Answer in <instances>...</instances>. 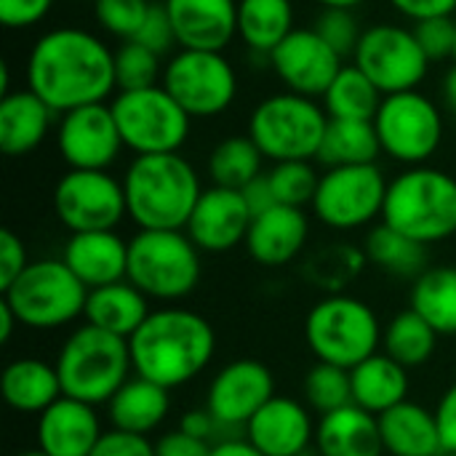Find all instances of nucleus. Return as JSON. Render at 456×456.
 Listing matches in <instances>:
<instances>
[{"instance_id": "obj_45", "label": "nucleus", "mask_w": 456, "mask_h": 456, "mask_svg": "<svg viewBox=\"0 0 456 456\" xmlns=\"http://www.w3.org/2000/svg\"><path fill=\"white\" fill-rule=\"evenodd\" d=\"M136 43L147 45L150 51H155L158 56H166L171 53L174 48H179L176 43V32H174V24H171V16L163 5V0H152L147 16H144V24L142 29L136 32L134 37Z\"/></svg>"}, {"instance_id": "obj_11", "label": "nucleus", "mask_w": 456, "mask_h": 456, "mask_svg": "<svg viewBox=\"0 0 456 456\" xmlns=\"http://www.w3.org/2000/svg\"><path fill=\"white\" fill-rule=\"evenodd\" d=\"M374 128L382 152L406 168L425 166L444 142V115L419 88L385 96L374 115Z\"/></svg>"}, {"instance_id": "obj_37", "label": "nucleus", "mask_w": 456, "mask_h": 456, "mask_svg": "<svg viewBox=\"0 0 456 456\" xmlns=\"http://www.w3.org/2000/svg\"><path fill=\"white\" fill-rule=\"evenodd\" d=\"M438 331L411 307L398 313L382 331V353L398 361L403 369L428 363L436 353Z\"/></svg>"}, {"instance_id": "obj_42", "label": "nucleus", "mask_w": 456, "mask_h": 456, "mask_svg": "<svg viewBox=\"0 0 456 456\" xmlns=\"http://www.w3.org/2000/svg\"><path fill=\"white\" fill-rule=\"evenodd\" d=\"M150 5L152 0H96L94 16H96V24L107 35L126 43V40H134L136 32L142 29Z\"/></svg>"}, {"instance_id": "obj_32", "label": "nucleus", "mask_w": 456, "mask_h": 456, "mask_svg": "<svg viewBox=\"0 0 456 456\" xmlns=\"http://www.w3.org/2000/svg\"><path fill=\"white\" fill-rule=\"evenodd\" d=\"M294 29L291 0H238V37L248 51L270 56Z\"/></svg>"}, {"instance_id": "obj_8", "label": "nucleus", "mask_w": 456, "mask_h": 456, "mask_svg": "<svg viewBox=\"0 0 456 456\" xmlns=\"http://www.w3.org/2000/svg\"><path fill=\"white\" fill-rule=\"evenodd\" d=\"M329 112L310 96L281 91L262 99L248 118V136L273 163L315 160Z\"/></svg>"}, {"instance_id": "obj_44", "label": "nucleus", "mask_w": 456, "mask_h": 456, "mask_svg": "<svg viewBox=\"0 0 456 456\" xmlns=\"http://www.w3.org/2000/svg\"><path fill=\"white\" fill-rule=\"evenodd\" d=\"M414 35L425 51V56L430 61H444L454 56V40H456V19L452 16H433L425 21H417Z\"/></svg>"}, {"instance_id": "obj_31", "label": "nucleus", "mask_w": 456, "mask_h": 456, "mask_svg": "<svg viewBox=\"0 0 456 456\" xmlns=\"http://www.w3.org/2000/svg\"><path fill=\"white\" fill-rule=\"evenodd\" d=\"M110 422L115 430H126L134 436H150L163 425L171 411V390L144 379L131 377L107 403Z\"/></svg>"}, {"instance_id": "obj_20", "label": "nucleus", "mask_w": 456, "mask_h": 456, "mask_svg": "<svg viewBox=\"0 0 456 456\" xmlns=\"http://www.w3.org/2000/svg\"><path fill=\"white\" fill-rule=\"evenodd\" d=\"M179 48L224 51L238 37V0H163Z\"/></svg>"}, {"instance_id": "obj_41", "label": "nucleus", "mask_w": 456, "mask_h": 456, "mask_svg": "<svg viewBox=\"0 0 456 456\" xmlns=\"http://www.w3.org/2000/svg\"><path fill=\"white\" fill-rule=\"evenodd\" d=\"M270 184L278 198V206H291V208H305L313 206L321 174L315 171L313 160H286L275 163L270 171Z\"/></svg>"}, {"instance_id": "obj_56", "label": "nucleus", "mask_w": 456, "mask_h": 456, "mask_svg": "<svg viewBox=\"0 0 456 456\" xmlns=\"http://www.w3.org/2000/svg\"><path fill=\"white\" fill-rule=\"evenodd\" d=\"M441 96H444V104L456 115V64L444 75V86H441Z\"/></svg>"}, {"instance_id": "obj_52", "label": "nucleus", "mask_w": 456, "mask_h": 456, "mask_svg": "<svg viewBox=\"0 0 456 456\" xmlns=\"http://www.w3.org/2000/svg\"><path fill=\"white\" fill-rule=\"evenodd\" d=\"M240 195H243V200H246V206L251 208L254 216H259V214H265V211H270V208L278 206V198L273 192V184H270V176L267 174H259L254 182H248L240 190Z\"/></svg>"}, {"instance_id": "obj_12", "label": "nucleus", "mask_w": 456, "mask_h": 456, "mask_svg": "<svg viewBox=\"0 0 456 456\" xmlns=\"http://www.w3.org/2000/svg\"><path fill=\"white\" fill-rule=\"evenodd\" d=\"M160 83L190 118L222 115L238 96L235 67L222 51L179 48L166 61Z\"/></svg>"}, {"instance_id": "obj_7", "label": "nucleus", "mask_w": 456, "mask_h": 456, "mask_svg": "<svg viewBox=\"0 0 456 456\" xmlns=\"http://www.w3.org/2000/svg\"><path fill=\"white\" fill-rule=\"evenodd\" d=\"M377 313L347 294H331L313 305L305 321V339L315 361L355 369L382 347Z\"/></svg>"}, {"instance_id": "obj_2", "label": "nucleus", "mask_w": 456, "mask_h": 456, "mask_svg": "<svg viewBox=\"0 0 456 456\" xmlns=\"http://www.w3.org/2000/svg\"><path fill=\"white\" fill-rule=\"evenodd\" d=\"M134 374L166 390H176L206 371L216 350L211 323L182 307L152 310L128 339Z\"/></svg>"}, {"instance_id": "obj_6", "label": "nucleus", "mask_w": 456, "mask_h": 456, "mask_svg": "<svg viewBox=\"0 0 456 456\" xmlns=\"http://www.w3.org/2000/svg\"><path fill=\"white\" fill-rule=\"evenodd\" d=\"M126 281L150 299H184L200 281V248L184 230H139L128 240Z\"/></svg>"}, {"instance_id": "obj_54", "label": "nucleus", "mask_w": 456, "mask_h": 456, "mask_svg": "<svg viewBox=\"0 0 456 456\" xmlns=\"http://www.w3.org/2000/svg\"><path fill=\"white\" fill-rule=\"evenodd\" d=\"M211 456H265L248 438H224L214 444Z\"/></svg>"}, {"instance_id": "obj_35", "label": "nucleus", "mask_w": 456, "mask_h": 456, "mask_svg": "<svg viewBox=\"0 0 456 456\" xmlns=\"http://www.w3.org/2000/svg\"><path fill=\"white\" fill-rule=\"evenodd\" d=\"M366 259L395 278H419L428 270V246L393 230L390 224H377L366 235Z\"/></svg>"}, {"instance_id": "obj_15", "label": "nucleus", "mask_w": 456, "mask_h": 456, "mask_svg": "<svg viewBox=\"0 0 456 456\" xmlns=\"http://www.w3.org/2000/svg\"><path fill=\"white\" fill-rule=\"evenodd\" d=\"M53 214L72 232L115 230L128 216L126 190L110 171L69 168L53 187Z\"/></svg>"}, {"instance_id": "obj_51", "label": "nucleus", "mask_w": 456, "mask_h": 456, "mask_svg": "<svg viewBox=\"0 0 456 456\" xmlns=\"http://www.w3.org/2000/svg\"><path fill=\"white\" fill-rule=\"evenodd\" d=\"M436 422H438L444 452H456V385H452L441 395V401L436 406Z\"/></svg>"}, {"instance_id": "obj_24", "label": "nucleus", "mask_w": 456, "mask_h": 456, "mask_svg": "<svg viewBox=\"0 0 456 456\" xmlns=\"http://www.w3.org/2000/svg\"><path fill=\"white\" fill-rule=\"evenodd\" d=\"M64 265L91 291L126 281L128 273V243L115 230L72 232L64 243Z\"/></svg>"}, {"instance_id": "obj_58", "label": "nucleus", "mask_w": 456, "mask_h": 456, "mask_svg": "<svg viewBox=\"0 0 456 456\" xmlns=\"http://www.w3.org/2000/svg\"><path fill=\"white\" fill-rule=\"evenodd\" d=\"M16 456H51V454H45L43 449H32V452H21V454H16Z\"/></svg>"}, {"instance_id": "obj_3", "label": "nucleus", "mask_w": 456, "mask_h": 456, "mask_svg": "<svg viewBox=\"0 0 456 456\" xmlns=\"http://www.w3.org/2000/svg\"><path fill=\"white\" fill-rule=\"evenodd\" d=\"M128 216L139 230H184L200 195V176L182 152L136 155L123 176Z\"/></svg>"}, {"instance_id": "obj_18", "label": "nucleus", "mask_w": 456, "mask_h": 456, "mask_svg": "<svg viewBox=\"0 0 456 456\" xmlns=\"http://www.w3.org/2000/svg\"><path fill=\"white\" fill-rule=\"evenodd\" d=\"M275 398L273 371L251 358H240L219 369L208 385L206 409L222 428H243L254 414Z\"/></svg>"}, {"instance_id": "obj_49", "label": "nucleus", "mask_w": 456, "mask_h": 456, "mask_svg": "<svg viewBox=\"0 0 456 456\" xmlns=\"http://www.w3.org/2000/svg\"><path fill=\"white\" fill-rule=\"evenodd\" d=\"M211 444L192 438L182 430L166 433L160 436V441L155 444V456H211Z\"/></svg>"}, {"instance_id": "obj_16", "label": "nucleus", "mask_w": 456, "mask_h": 456, "mask_svg": "<svg viewBox=\"0 0 456 456\" xmlns=\"http://www.w3.org/2000/svg\"><path fill=\"white\" fill-rule=\"evenodd\" d=\"M56 150L69 168L107 171L126 150L110 104H88L59 115Z\"/></svg>"}, {"instance_id": "obj_13", "label": "nucleus", "mask_w": 456, "mask_h": 456, "mask_svg": "<svg viewBox=\"0 0 456 456\" xmlns=\"http://www.w3.org/2000/svg\"><path fill=\"white\" fill-rule=\"evenodd\" d=\"M387 184L390 182H385V174L377 163L326 168L321 174L313 211L331 230H361L382 216Z\"/></svg>"}, {"instance_id": "obj_61", "label": "nucleus", "mask_w": 456, "mask_h": 456, "mask_svg": "<svg viewBox=\"0 0 456 456\" xmlns=\"http://www.w3.org/2000/svg\"><path fill=\"white\" fill-rule=\"evenodd\" d=\"M452 59H454V64H456V40H454V56H452Z\"/></svg>"}, {"instance_id": "obj_26", "label": "nucleus", "mask_w": 456, "mask_h": 456, "mask_svg": "<svg viewBox=\"0 0 456 456\" xmlns=\"http://www.w3.org/2000/svg\"><path fill=\"white\" fill-rule=\"evenodd\" d=\"M315 449L321 456H385L379 417L355 403L323 414L315 425Z\"/></svg>"}, {"instance_id": "obj_23", "label": "nucleus", "mask_w": 456, "mask_h": 456, "mask_svg": "<svg viewBox=\"0 0 456 456\" xmlns=\"http://www.w3.org/2000/svg\"><path fill=\"white\" fill-rule=\"evenodd\" d=\"M307 238H310V219L305 208L275 206L254 216L243 246L256 265L283 267L302 254Z\"/></svg>"}, {"instance_id": "obj_29", "label": "nucleus", "mask_w": 456, "mask_h": 456, "mask_svg": "<svg viewBox=\"0 0 456 456\" xmlns=\"http://www.w3.org/2000/svg\"><path fill=\"white\" fill-rule=\"evenodd\" d=\"M353 403L363 411L382 417L398 403L409 401V369L385 353H374L355 369H350Z\"/></svg>"}, {"instance_id": "obj_34", "label": "nucleus", "mask_w": 456, "mask_h": 456, "mask_svg": "<svg viewBox=\"0 0 456 456\" xmlns=\"http://www.w3.org/2000/svg\"><path fill=\"white\" fill-rule=\"evenodd\" d=\"M411 310L438 337H456V267H428L411 286Z\"/></svg>"}, {"instance_id": "obj_40", "label": "nucleus", "mask_w": 456, "mask_h": 456, "mask_svg": "<svg viewBox=\"0 0 456 456\" xmlns=\"http://www.w3.org/2000/svg\"><path fill=\"white\" fill-rule=\"evenodd\" d=\"M160 59L163 56H158L155 51H150L147 45H142L136 40L120 43V48L115 51L118 91H139V88L158 86L163 80V69H166V64H160Z\"/></svg>"}, {"instance_id": "obj_33", "label": "nucleus", "mask_w": 456, "mask_h": 456, "mask_svg": "<svg viewBox=\"0 0 456 456\" xmlns=\"http://www.w3.org/2000/svg\"><path fill=\"white\" fill-rule=\"evenodd\" d=\"M382 152L379 134L374 128V120H339L329 118L318 163L323 168H345V166H369L377 163Z\"/></svg>"}, {"instance_id": "obj_48", "label": "nucleus", "mask_w": 456, "mask_h": 456, "mask_svg": "<svg viewBox=\"0 0 456 456\" xmlns=\"http://www.w3.org/2000/svg\"><path fill=\"white\" fill-rule=\"evenodd\" d=\"M27 248L21 238L11 230L0 232V291H5L24 270H27Z\"/></svg>"}, {"instance_id": "obj_17", "label": "nucleus", "mask_w": 456, "mask_h": 456, "mask_svg": "<svg viewBox=\"0 0 456 456\" xmlns=\"http://www.w3.org/2000/svg\"><path fill=\"white\" fill-rule=\"evenodd\" d=\"M267 59L286 91L310 99L323 96L345 67L342 56L313 27H297Z\"/></svg>"}, {"instance_id": "obj_9", "label": "nucleus", "mask_w": 456, "mask_h": 456, "mask_svg": "<svg viewBox=\"0 0 456 456\" xmlns=\"http://www.w3.org/2000/svg\"><path fill=\"white\" fill-rule=\"evenodd\" d=\"M88 289L64 265V259H37L3 291V302L21 326L51 331L86 313Z\"/></svg>"}, {"instance_id": "obj_57", "label": "nucleus", "mask_w": 456, "mask_h": 456, "mask_svg": "<svg viewBox=\"0 0 456 456\" xmlns=\"http://www.w3.org/2000/svg\"><path fill=\"white\" fill-rule=\"evenodd\" d=\"M315 3H318L321 8H353V11H355L363 0H315Z\"/></svg>"}, {"instance_id": "obj_10", "label": "nucleus", "mask_w": 456, "mask_h": 456, "mask_svg": "<svg viewBox=\"0 0 456 456\" xmlns=\"http://www.w3.org/2000/svg\"><path fill=\"white\" fill-rule=\"evenodd\" d=\"M110 110L126 150L134 155L179 152L192 128V118L163 88V83L139 91H118Z\"/></svg>"}, {"instance_id": "obj_4", "label": "nucleus", "mask_w": 456, "mask_h": 456, "mask_svg": "<svg viewBox=\"0 0 456 456\" xmlns=\"http://www.w3.org/2000/svg\"><path fill=\"white\" fill-rule=\"evenodd\" d=\"M382 222L430 246L456 232V179L433 166H409L387 184Z\"/></svg>"}, {"instance_id": "obj_28", "label": "nucleus", "mask_w": 456, "mask_h": 456, "mask_svg": "<svg viewBox=\"0 0 456 456\" xmlns=\"http://www.w3.org/2000/svg\"><path fill=\"white\" fill-rule=\"evenodd\" d=\"M150 297H144L134 283L118 281L110 286H99L88 291L86 299V323L96 326L107 334L131 339L142 323L150 318Z\"/></svg>"}, {"instance_id": "obj_60", "label": "nucleus", "mask_w": 456, "mask_h": 456, "mask_svg": "<svg viewBox=\"0 0 456 456\" xmlns=\"http://www.w3.org/2000/svg\"><path fill=\"white\" fill-rule=\"evenodd\" d=\"M75 3H96V0H75Z\"/></svg>"}, {"instance_id": "obj_21", "label": "nucleus", "mask_w": 456, "mask_h": 456, "mask_svg": "<svg viewBox=\"0 0 456 456\" xmlns=\"http://www.w3.org/2000/svg\"><path fill=\"white\" fill-rule=\"evenodd\" d=\"M246 438L265 456H305L315 441V425L299 401L275 395L246 425Z\"/></svg>"}, {"instance_id": "obj_36", "label": "nucleus", "mask_w": 456, "mask_h": 456, "mask_svg": "<svg viewBox=\"0 0 456 456\" xmlns=\"http://www.w3.org/2000/svg\"><path fill=\"white\" fill-rule=\"evenodd\" d=\"M321 99H323V110L329 112V118L374 120L385 94L371 83V77L361 67L345 64Z\"/></svg>"}, {"instance_id": "obj_22", "label": "nucleus", "mask_w": 456, "mask_h": 456, "mask_svg": "<svg viewBox=\"0 0 456 456\" xmlns=\"http://www.w3.org/2000/svg\"><path fill=\"white\" fill-rule=\"evenodd\" d=\"M102 425L91 403L61 395L37 414V449L51 456H91Z\"/></svg>"}, {"instance_id": "obj_5", "label": "nucleus", "mask_w": 456, "mask_h": 456, "mask_svg": "<svg viewBox=\"0 0 456 456\" xmlns=\"http://www.w3.org/2000/svg\"><path fill=\"white\" fill-rule=\"evenodd\" d=\"M53 366L59 371L61 393L91 406L110 403L134 371L128 339L88 323L64 339Z\"/></svg>"}, {"instance_id": "obj_30", "label": "nucleus", "mask_w": 456, "mask_h": 456, "mask_svg": "<svg viewBox=\"0 0 456 456\" xmlns=\"http://www.w3.org/2000/svg\"><path fill=\"white\" fill-rule=\"evenodd\" d=\"M0 393L3 401L21 414H43L51 403H56L64 395L56 366L40 358L11 361L3 371Z\"/></svg>"}, {"instance_id": "obj_19", "label": "nucleus", "mask_w": 456, "mask_h": 456, "mask_svg": "<svg viewBox=\"0 0 456 456\" xmlns=\"http://www.w3.org/2000/svg\"><path fill=\"white\" fill-rule=\"evenodd\" d=\"M251 222H254V214L246 206L240 190L211 184L208 190H203L184 232L200 251L224 254L246 243Z\"/></svg>"}, {"instance_id": "obj_46", "label": "nucleus", "mask_w": 456, "mask_h": 456, "mask_svg": "<svg viewBox=\"0 0 456 456\" xmlns=\"http://www.w3.org/2000/svg\"><path fill=\"white\" fill-rule=\"evenodd\" d=\"M53 8V0H0V24L5 29H29Z\"/></svg>"}, {"instance_id": "obj_1", "label": "nucleus", "mask_w": 456, "mask_h": 456, "mask_svg": "<svg viewBox=\"0 0 456 456\" xmlns=\"http://www.w3.org/2000/svg\"><path fill=\"white\" fill-rule=\"evenodd\" d=\"M27 88L56 115L104 104L115 86V51L94 32L56 27L43 32L27 56Z\"/></svg>"}, {"instance_id": "obj_43", "label": "nucleus", "mask_w": 456, "mask_h": 456, "mask_svg": "<svg viewBox=\"0 0 456 456\" xmlns=\"http://www.w3.org/2000/svg\"><path fill=\"white\" fill-rule=\"evenodd\" d=\"M313 29L345 59V56H353L361 37H363V29L355 19V11L353 8H321V13L315 16V24Z\"/></svg>"}, {"instance_id": "obj_38", "label": "nucleus", "mask_w": 456, "mask_h": 456, "mask_svg": "<svg viewBox=\"0 0 456 456\" xmlns=\"http://www.w3.org/2000/svg\"><path fill=\"white\" fill-rule=\"evenodd\" d=\"M262 163H265V155L248 134L227 136L208 155V176H211L214 187L243 190L248 182H254L259 174H265Z\"/></svg>"}, {"instance_id": "obj_14", "label": "nucleus", "mask_w": 456, "mask_h": 456, "mask_svg": "<svg viewBox=\"0 0 456 456\" xmlns=\"http://www.w3.org/2000/svg\"><path fill=\"white\" fill-rule=\"evenodd\" d=\"M353 64L361 67L385 96H390L417 91L428 77L430 59L425 56L414 29L401 24H374L363 29Z\"/></svg>"}, {"instance_id": "obj_27", "label": "nucleus", "mask_w": 456, "mask_h": 456, "mask_svg": "<svg viewBox=\"0 0 456 456\" xmlns=\"http://www.w3.org/2000/svg\"><path fill=\"white\" fill-rule=\"evenodd\" d=\"M385 456H438L444 452L436 411L403 401L379 417Z\"/></svg>"}, {"instance_id": "obj_59", "label": "nucleus", "mask_w": 456, "mask_h": 456, "mask_svg": "<svg viewBox=\"0 0 456 456\" xmlns=\"http://www.w3.org/2000/svg\"><path fill=\"white\" fill-rule=\"evenodd\" d=\"M438 456H456V452H441Z\"/></svg>"}, {"instance_id": "obj_47", "label": "nucleus", "mask_w": 456, "mask_h": 456, "mask_svg": "<svg viewBox=\"0 0 456 456\" xmlns=\"http://www.w3.org/2000/svg\"><path fill=\"white\" fill-rule=\"evenodd\" d=\"M91 456H155V444H150L147 436H134L112 428L110 433H102Z\"/></svg>"}, {"instance_id": "obj_25", "label": "nucleus", "mask_w": 456, "mask_h": 456, "mask_svg": "<svg viewBox=\"0 0 456 456\" xmlns=\"http://www.w3.org/2000/svg\"><path fill=\"white\" fill-rule=\"evenodd\" d=\"M56 120L59 115L35 91H8L0 96V150L8 158L35 152Z\"/></svg>"}, {"instance_id": "obj_53", "label": "nucleus", "mask_w": 456, "mask_h": 456, "mask_svg": "<svg viewBox=\"0 0 456 456\" xmlns=\"http://www.w3.org/2000/svg\"><path fill=\"white\" fill-rule=\"evenodd\" d=\"M179 430L192 436V438H200V441H208L222 430V425L216 422V417L208 411V409H195V411H187L179 422Z\"/></svg>"}, {"instance_id": "obj_39", "label": "nucleus", "mask_w": 456, "mask_h": 456, "mask_svg": "<svg viewBox=\"0 0 456 456\" xmlns=\"http://www.w3.org/2000/svg\"><path fill=\"white\" fill-rule=\"evenodd\" d=\"M305 401L321 417L350 406L353 403L350 371L334 363L315 361V366L305 377Z\"/></svg>"}, {"instance_id": "obj_55", "label": "nucleus", "mask_w": 456, "mask_h": 456, "mask_svg": "<svg viewBox=\"0 0 456 456\" xmlns=\"http://www.w3.org/2000/svg\"><path fill=\"white\" fill-rule=\"evenodd\" d=\"M16 326H21V323H19V318L13 315V310H11L8 305L0 299V342H3V345H8V342H11V334H13V329H16Z\"/></svg>"}, {"instance_id": "obj_50", "label": "nucleus", "mask_w": 456, "mask_h": 456, "mask_svg": "<svg viewBox=\"0 0 456 456\" xmlns=\"http://www.w3.org/2000/svg\"><path fill=\"white\" fill-rule=\"evenodd\" d=\"M390 5L414 24L433 16H452L456 11V0H390Z\"/></svg>"}]
</instances>
